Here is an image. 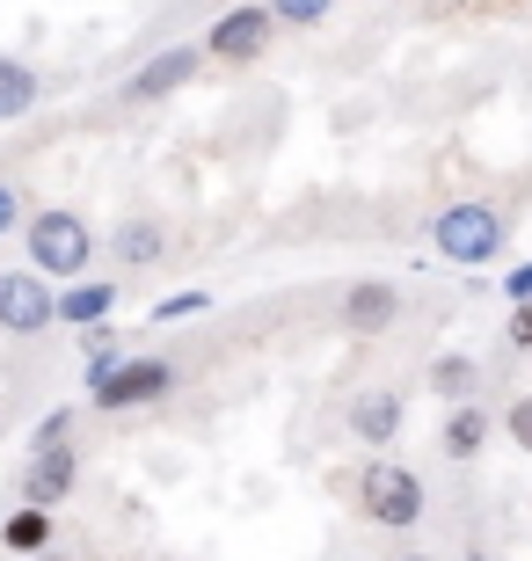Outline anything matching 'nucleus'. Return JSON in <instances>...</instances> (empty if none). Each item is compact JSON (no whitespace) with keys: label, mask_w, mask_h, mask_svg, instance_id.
Instances as JSON below:
<instances>
[{"label":"nucleus","mask_w":532,"mask_h":561,"mask_svg":"<svg viewBox=\"0 0 532 561\" xmlns=\"http://www.w3.org/2000/svg\"><path fill=\"white\" fill-rule=\"evenodd\" d=\"M401 561H438V554H401Z\"/></svg>","instance_id":"a878e982"},{"label":"nucleus","mask_w":532,"mask_h":561,"mask_svg":"<svg viewBox=\"0 0 532 561\" xmlns=\"http://www.w3.org/2000/svg\"><path fill=\"white\" fill-rule=\"evenodd\" d=\"M22 241H30V255H37V271H44V277H73V285H81L88 255H95V233H88V219H81V211H66V205L30 211Z\"/></svg>","instance_id":"7ed1b4c3"},{"label":"nucleus","mask_w":532,"mask_h":561,"mask_svg":"<svg viewBox=\"0 0 532 561\" xmlns=\"http://www.w3.org/2000/svg\"><path fill=\"white\" fill-rule=\"evenodd\" d=\"M503 431V423L482 409V401H460V409H445V431H438V453L445 459H482V445Z\"/></svg>","instance_id":"9d476101"},{"label":"nucleus","mask_w":532,"mask_h":561,"mask_svg":"<svg viewBox=\"0 0 532 561\" xmlns=\"http://www.w3.org/2000/svg\"><path fill=\"white\" fill-rule=\"evenodd\" d=\"M0 525H8V511H0Z\"/></svg>","instance_id":"cd10ccee"},{"label":"nucleus","mask_w":532,"mask_h":561,"mask_svg":"<svg viewBox=\"0 0 532 561\" xmlns=\"http://www.w3.org/2000/svg\"><path fill=\"white\" fill-rule=\"evenodd\" d=\"M394 321H401V291H394L387 277H358V285L343 291V329L350 335H387Z\"/></svg>","instance_id":"6e6552de"},{"label":"nucleus","mask_w":532,"mask_h":561,"mask_svg":"<svg viewBox=\"0 0 532 561\" xmlns=\"http://www.w3.org/2000/svg\"><path fill=\"white\" fill-rule=\"evenodd\" d=\"M511 351H532V307H511Z\"/></svg>","instance_id":"b1692460"},{"label":"nucleus","mask_w":532,"mask_h":561,"mask_svg":"<svg viewBox=\"0 0 532 561\" xmlns=\"http://www.w3.org/2000/svg\"><path fill=\"white\" fill-rule=\"evenodd\" d=\"M117 307V285H95V277H81L73 291H59V321H73V329H103V313Z\"/></svg>","instance_id":"2eb2a0df"},{"label":"nucleus","mask_w":532,"mask_h":561,"mask_svg":"<svg viewBox=\"0 0 532 561\" xmlns=\"http://www.w3.org/2000/svg\"><path fill=\"white\" fill-rule=\"evenodd\" d=\"M15 227H22V190L0 183V233H15Z\"/></svg>","instance_id":"5701e85b"},{"label":"nucleus","mask_w":532,"mask_h":561,"mask_svg":"<svg viewBox=\"0 0 532 561\" xmlns=\"http://www.w3.org/2000/svg\"><path fill=\"white\" fill-rule=\"evenodd\" d=\"M73 496V453H30V474H22V503H37V511H59Z\"/></svg>","instance_id":"9b49d317"},{"label":"nucleus","mask_w":532,"mask_h":561,"mask_svg":"<svg viewBox=\"0 0 532 561\" xmlns=\"http://www.w3.org/2000/svg\"><path fill=\"white\" fill-rule=\"evenodd\" d=\"M0 547L22 561H44V547H52V511H37V503H22V511H8V525H0Z\"/></svg>","instance_id":"4468645a"},{"label":"nucleus","mask_w":532,"mask_h":561,"mask_svg":"<svg viewBox=\"0 0 532 561\" xmlns=\"http://www.w3.org/2000/svg\"><path fill=\"white\" fill-rule=\"evenodd\" d=\"M44 561H66V554H44Z\"/></svg>","instance_id":"bb28decb"},{"label":"nucleus","mask_w":532,"mask_h":561,"mask_svg":"<svg viewBox=\"0 0 532 561\" xmlns=\"http://www.w3.org/2000/svg\"><path fill=\"white\" fill-rule=\"evenodd\" d=\"M37 95H44L37 66H30V59H8V51H0V125L30 117V110H37Z\"/></svg>","instance_id":"f8f14e48"},{"label":"nucleus","mask_w":532,"mask_h":561,"mask_svg":"<svg viewBox=\"0 0 532 561\" xmlns=\"http://www.w3.org/2000/svg\"><path fill=\"white\" fill-rule=\"evenodd\" d=\"M503 437H511L518 453H532V394H518L511 409H503Z\"/></svg>","instance_id":"aec40b11"},{"label":"nucleus","mask_w":532,"mask_h":561,"mask_svg":"<svg viewBox=\"0 0 532 561\" xmlns=\"http://www.w3.org/2000/svg\"><path fill=\"white\" fill-rule=\"evenodd\" d=\"M278 22H328L336 15V0H263Z\"/></svg>","instance_id":"6ab92c4d"},{"label":"nucleus","mask_w":532,"mask_h":561,"mask_svg":"<svg viewBox=\"0 0 532 561\" xmlns=\"http://www.w3.org/2000/svg\"><path fill=\"white\" fill-rule=\"evenodd\" d=\"M176 365L168 357H124L117 373H103V379H88V401L103 409V416H124V409H146V401H161V394H176Z\"/></svg>","instance_id":"20e7f679"},{"label":"nucleus","mask_w":532,"mask_h":561,"mask_svg":"<svg viewBox=\"0 0 532 561\" xmlns=\"http://www.w3.org/2000/svg\"><path fill=\"white\" fill-rule=\"evenodd\" d=\"M44 321H59V291L44 285V271H0V329L44 335Z\"/></svg>","instance_id":"423d86ee"},{"label":"nucleus","mask_w":532,"mask_h":561,"mask_svg":"<svg viewBox=\"0 0 532 561\" xmlns=\"http://www.w3.org/2000/svg\"><path fill=\"white\" fill-rule=\"evenodd\" d=\"M430 249L445 255V263H460V271H482V263L503 255V211L489 197H452L430 219Z\"/></svg>","instance_id":"f257e3e1"},{"label":"nucleus","mask_w":532,"mask_h":561,"mask_svg":"<svg viewBox=\"0 0 532 561\" xmlns=\"http://www.w3.org/2000/svg\"><path fill=\"white\" fill-rule=\"evenodd\" d=\"M460 561H496V554H489V547H467V554H460Z\"/></svg>","instance_id":"393cba45"},{"label":"nucleus","mask_w":532,"mask_h":561,"mask_svg":"<svg viewBox=\"0 0 532 561\" xmlns=\"http://www.w3.org/2000/svg\"><path fill=\"white\" fill-rule=\"evenodd\" d=\"M161 249H168L161 219H124V227L110 233V255H124V263H161Z\"/></svg>","instance_id":"dca6fc26"},{"label":"nucleus","mask_w":532,"mask_h":561,"mask_svg":"<svg viewBox=\"0 0 532 561\" xmlns=\"http://www.w3.org/2000/svg\"><path fill=\"white\" fill-rule=\"evenodd\" d=\"M205 307H212V291H168V299H154V321H197Z\"/></svg>","instance_id":"a211bd4d"},{"label":"nucleus","mask_w":532,"mask_h":561,"mask_svg":"<svg viewBox=\"0 0 532 561\" xmlns=\"http://www.w3.org/2000/svg\"><path fill=\"white\" fill-rule=\"evenodd\" d=\"M503 299H511V307H532V263H511V277H503Z\"/></svg>","instance_id":"4be33fe9"},{"label":"nucleus","mask_w":532,"mask_h":561,"mask_svg":"<svg viewBox=\"0 0 532 561\" xmlns=\"http://www.w3.org/2000/svg\"><path fill=\"white\" fill-rule=\"evenodd\" d=\"M270 37H278V15H270V8H226L205 30V51L219 66H256L270 51Z\"/></svg>","instance_id":"39448f33"},{"label":"nucleus","mask_w":532,"mask_h":561,"mask_svg":"<svg viewBox=\"0 0 532 561\" xmlns=\"http://www.w3.org/2000/svg\"><path fill=\"white\" fill-rule=\"evenodd\" d=\"M190 73H197V51H190V44H168L161 59H146L139 73L124 81V95H132V103H161V95H176Z\"/></svg>","instance_id":"1a4fd4ad"},{"label":"nucleus","mask_w":532,"mask_h":561,"mask_svg":"<svg viewBox=\"0 0 532 561\" xmlns=\"http://www.w3.org/2000/svg\"><path fill=\"white\" fill-rule=\"evenodd\" d=\"M66 431H73V416H66V409H52V416L37 423V437H30V453H59Z\"/></svg>","instance_id":"412c9836"},{"label":"nucleus","mask_w":532,"mask_h":561,"mask_svg":"<svg viewBox=\"0 0 532 561\" xmlns=\"http://www.w3.org/2000/svg\"><path fill=\"white\" fill-rule=\"evenodd\" d=\"M358 511H365L372 525H387V533H416L423 511H430L423 474L401 467V459H372L365 474H358Z\"/></svg>","instance_id":"f03ea898"},{"label":"nucleus","mask_w":532,"mask_h":561,"mask_svg":"<svg viewBox=\"0 0 532 561\" xmlns=\"http://www.w3.org/2000/svg\"><path fill=\"white\" fill-rule=\"evenodd\" d=\"M474 387H482V365H474L467 351H445V357H430V394L445 401V409H460V401H474Z\"/></svg>","instance_id":"ddd939ff"},{"label":"nucleus","mask_w":532,"mask_h":561,"mask_svg":"<svg viewBox=\"0 0 532 561\" xmlns=\"http://www.w3.org/2000/svg\"><path fill=\"white\" fill-rule=\"evenodd\" d=\"M401 423H409V401L394 394V387H372V394L350 401V437L372 445V453H387L394 437H401Z\"/></svg>","instance_id":"0eeeda50"},{"label":"nucleus","mask_w":532,"mask_h":561,"mask_svg":"<svg viewBox=\"0 0 532 561\" xmlns=\"http://www.w3.org/2000/svg\"><path fill=\"white\" fill-rule=\"evenodd\" d=\"M81 357H88V379H103V373H117L124 365V343H117V329H81Z\"/></svg>","instance_id":"f3484780"}]
</instances>
